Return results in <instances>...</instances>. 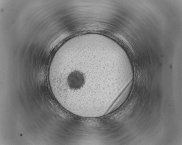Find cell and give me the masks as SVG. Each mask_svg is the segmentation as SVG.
I'll return each mask as SVG.
<instances>
[{"label": "cell", "mask_w": 182, "mask_h": 145, "mask_svg": "<svg viewBox=\"0 0 182 145\" xmlns=\"http://www.w3.org/2000/svg\"><path fill=\"white\" fill-rule=\"evenodd\" d=\"M105 72L102 66H83L70 58L63 65L52 64L49 81L55 96L65 108L90 107L102 102Z\"/></svg>", "instance_id": "cell-1"}]
</instances>
